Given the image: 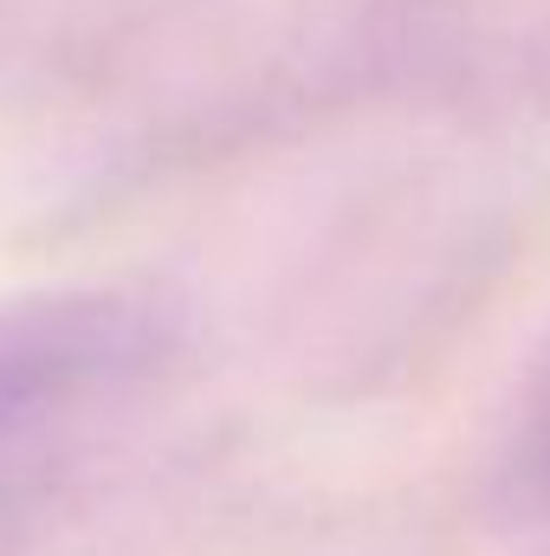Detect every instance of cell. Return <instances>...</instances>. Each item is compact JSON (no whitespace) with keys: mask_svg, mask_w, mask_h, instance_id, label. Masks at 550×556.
Here are the masks:
<instances>
[{"mask_svg":"<svg viewBox=\"0 0 550 556\" xmlns=\"http://www.w3.org/2000/svg\"><path fill=\"white\" fill-rule=\"evenodd\" d=\"M168 343L175 311L142 285H78L0 304V440L142 376Z\"/></svg>","mask_w":550,"mask_h":556,"instance_id":"1","label":"cell"}]
</instances>
